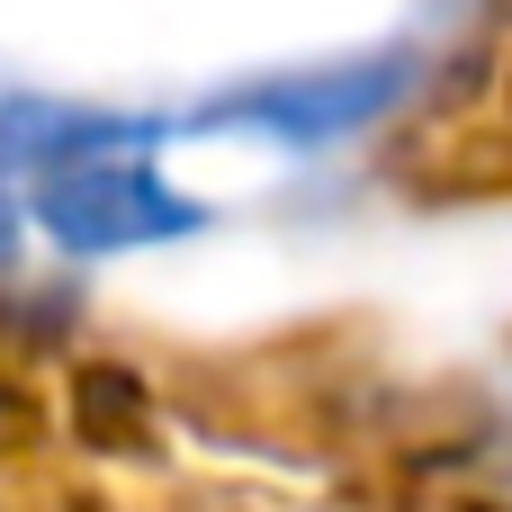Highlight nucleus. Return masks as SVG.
Listing matches in <instances>:
<instances>
[{"mask_svg":"<svg viewBox=\"0 0 512 512\" xmlns=\"http://www.w3.org/2000/svg\"><path fill=\"white\" fill-rule=\"evenodd\" d=\"M27 216L54 252L72 261H117V252H153V243H180L207 225V207L189 189H171L153 162L135 153H90V162H63V171H36L27 180Z\"/></svg>","mask_w":512,"mask_h":512,"instance_id":"obj_1","label":"nucleus"},{"mask_svg":"<svg viewBox=\"0 0 512 512\" xmlns=\"http://www.w3.org/2000/svg\"><path fill=\"white\" fill-rule=\"evenodd\" d=\"M162 117H117V108H72V99H0V171L36 180L90 153H144L162 144Z\"/></svg>","mask_w":512,"mask_h":512,"instance_id":"obj_3","label":"nucleus"},{"mask_svg":"<svg viewBox=\"0 0 512 512\" xmlns=\"http://www.w3.org/2000/svg\"><path fill=\"white\" fill-rule=\"evenodd\" d=\"M414 63L405 54H351V63H315V72H270V81H243L225 99H207L189 117V135H261V144H342L360 126H378L396 99H405Z\"/></svg>","mask_w":512,"mask_h":512,"instance_id":"obj_2","label":"nucleus"},{"mask_svg":"<svg viewBox=\"0 0 512 512\" xmlns=\"http://www.w3.org/2000/svg\"><path fill=\"white\" fill-rule=\"evenodd\" d=\"M9 243H18V216H9V207H0V261H9Z\"/></svg>","mask_w":512,"mask_h":512,"instance_id":"obj_4","label":"nucleus"}]
</instances>
